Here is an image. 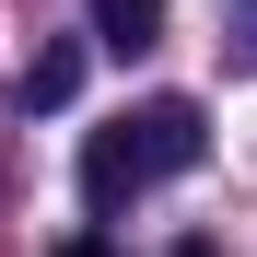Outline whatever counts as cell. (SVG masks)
<instances>
[{
    "instance_id": "6da1fadb",
    "label": "cell",
    "mask_w": 257,
    "mask_h": 257,
    "mask_svg": "<svg viewBox=\"0 0 257 257\" xmlns=\"http://www.w3.org/2000/svg\"><path fill=\"white\" fill-rule=\"evenodd\" d=\"M141 187H152V152H141V117H105L94 141H82V199H94V210H128Z\"/></svg>"
},
{
    "instance_id": "7a4b0ae2",
    "label": "cell",
    "mask_w": 257,
    "mask_h": 257,
    "mask_svg": "<svg viewBox=\"0 0 257 257\" xmlns=\"http://www.w3.org/2000/svg\"><path fill=\"white\" fill-rule=\"evenodd\" d=\"M141 152H152V176H187V164L210 152V117H199L187 94H152V105H141Z\"/></svg>"
},
{
    "instance_id": "3957f363",
    "label": "cell",
    "mask_w": 257,
    "mask_h": 257,
    "mask_svg": "<svg viewBox=\"0 0 257 257\" xmlns=\"http://www.w3.org/2000/svg\"><path fill=\"white\" fill-rule=\"evenodd\" d=\"M164 35V0H94V47H117V59H141Z\"/></svg>"
},
{
    "instance_id": "277c9868",
    "label": "cell",
    "mask_w": 257,
    "mask_h": 257,
    "mask_svg": "<svg viewBox=\"0 0 257 257\" xmlns=\"http://www.w3.org/2000/svg\"><path fill=\"white\" fill-rule=\"evenodd\" d=\"M82 94V47L59 35V47H35V70H24V105H70Z\"/></svg>"
},
{
    "instance_id": "5b68a950",
    "label": "cell",
    "mask_w": 257,
    "mask_h": 257,
    "mask_svg": "<svg viewBox=\"0 0 257 257\" xmlns=\"http://www.w3.org/2000/svg\"><path fill=\"white\" fill-rule=\"evenodd\" d=\"M59 257H117V245H105V234H70V245H59Z\"/></svg>"
}]
</instances>
